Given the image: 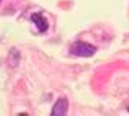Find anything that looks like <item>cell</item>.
I'll list each match as a JSON object with an SVG mask.
<instances>
[{
    "label": "cell",
    "mask_w": 129,
    "mask_h": 116,
    "mask_svg": "<svg viewBox=\"0 0 129 116\" xmlns=\"http://www.w3.org/2000/svg\"><path fill=\"white\" fill-rule=\"evenodd\" d=\"M71 52L77 56H84V57H88V56H92L97 48L88 43V42H84V41H76L75 43H73V45L71 46Z\"/></svg>",
    "instance_id": "1"
},
{
    "label": "cell",
    "mask_w": 129,
    "mask_h": 116,
    "mask_svg": "<svg viewBox=\"0 0 129 116\" xmlns=\"http://www.w3.org/2000/svg\"><path fill=\"white\" fill-rule=\"evenodd\" d=\"M68 107H69L68 99L67 98H59L55 102V104L53 105L50 114L52 116H63L67 114Z\"/></svg>",
    "instance_id": "2"
},
{
    "label": "cell",
    "mask_w": 129,
    "mask_h": 116,
    "mask_svg": "<svg viewBox=\"0 0 129 116\" xmlns=\"http://www.w3.org/2000/svg\"><path fill=\"white\" fill-rule=\"evenodd\" d=\"M31 20L35 23L37 29L40 32H44L47 30L48 28V22L46 20V18L41 14V13H33L31 15Z\"/></svg>",
    "instance_id": "3"
},
{
    "label": "cell",
    "mask_w": 129,
    "mask_h": 116,
    "mask_svg": "<svg viewBox=\"0 0 129 116\" xmlns=\"http://www.w3.org/2000/svg\"><path fill=\"white\" fill-rule=\"evenodd\" d=\"M128 111H129V107H128Z\"/></svg>",
    "instance_id": "4"
},
{
    "label": "cell",
    "mask_w": 129,
    "mask_h": 116,
    "mask_svg": "<svg viewBox=\"0 0 129 116\" xmlns=\"http://www.w3.org/2000/svg\"><path fill=\"white\" fill-rule=\"evenodd\" d=\"M0 1H1V0H0Z\"/></svg>",
    "instance_id": "5"
}]
</instances>
